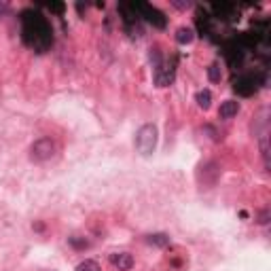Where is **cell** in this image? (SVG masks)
I'll use <instances>...</instances> for the list:
<instances>
[{
  "mask_svg": "<svg viewBox=\"0 0 271 271\" xmlns=\"http://www.w3.org/2000/svg\"><path fill=\"white\" fill-rule=\"evenodd\" d=\"M110 263H113L119 271H127L134 267V257L130 252H115V254H110Z\"/></svg>",
  "mask_w": 271,
  "mask_h": 271,
  "instance_id": "7",
  "label": "cell"
},
{
  "mask_svg": "<svg viewBox=\"0 0 271 271\" xmlns=\"http://www.w3.org/2000/svg\"><path fill=\"white\" fill-rule=\"evenodd\" d=\"M237 113H240V102H235V100H225L220 104V108H218V117L220 119H231V117H235Z\"/></svg>",
  "mask_w": 271,
  "mask_h": 271,
  "instance_id": "8",
  "label": "cell"
},
{
  "mask_svg": "<svg viewBox=\"0 0 271 271\" xmlns=\"http://www.w3.org/2000/svg\"><path fill=\"white\" fill-rule=\"evenodd\" d=\"M174 6H178V9H189V2H174Z\"/></svg>",
  "mask_w": 271,
  "mask_h": 271,
  "instance_id": "20",
  "label": "cell"
},
{
  "mask_svg": "<svg viewBox=\"0 0 271 271\" xmlns=\"http://www.w3.org/2000/svg\"><path fill=\"white\" fill-rule=\"evenodd\" d=\"M212 11L222 19H235V4L231 2H220V4H212Z\"/></svg>",
  "mask_w": 271,
  "mask_h": 271,
  "instance_id": "9",
  "label": "cell"
},
{
  "mask_svg": "<svg viewBox=\"0 0 271 271\" xmlns=\"http://www.w3.org/2000/svg\"><path fill=\"white\" fill-rule=\"evenodd\" d=\"M195 41V30L193 28H187V26H182L176 30V43L178 45H191Z\"/></svg>",
  "mask_w": 271,
  "mask_h": 271,
  "instance_id": "10",
  "label": "cell"
},
{
  "mask_svg": "<svg viewBox=\"0 0 271 271\" xmlns=\"http://www.w3.org/2000/svg\"><path fill=\"white\" fill-rule=\"evenodd\" d=\"M259 222H261V225H267V222H269V212L267 210L259 214Z\"/></svg>",
  "mask_w": 271,
  "mask_h": 271,
  "instance_id": "18",
  "label": "cell"
},
{
  "mask_svg": "<svg viewBox=\"0 0 271 271\" xmlns=\"http://www.w3.org/2000/svg\"><path fill=\"white\" fill-rule=\"evenodd\" d=\"M157 138H159V132L153 123H146L142 125L138 134H136V148H138L140 155H153V150L157 148Z\"/></svg>",
  "mask_w": 271,
  "mask_h": 271,
  "instance_id": "2",
  "label": "cell"
},
{
  "mask_svg": "<svg viewBox=\"0 0 271 271\" xmlns=\"http://www.w3.org/2000/svg\"><path fill=\"white\" fill-rule=\"evenodd\" d=\"M134 4V9H136V13L140 15V17H144L148 23H153L155 28H159V30H163L165 26H167V19H165V15L157 9V6H153V4H148V2H132Z\"/></svg>",
  "mask_w": 271,
  "mask_h": 271,
  "instance_id": "3",
  "label": "cell"
},
{
  "mask_svg": "<svg viewBox=\"0 0 271 271\" xmlns=\"http://www.w3.org/2000/svg\"><path fill=\"white\" fill-rule=\"evenodd\" d=\"M68 244L72 246L74 250H87L89 248V240H85V237H78V235H74V237H68Z\"/></svg>",
  "mask_w": 271,
  "mask_h": 271,
  "instance_id": "13",
  "label": "cell"
},
{
  "mask_svg": "<svg viewBox=\"0 0 271 271\" xmlns=\"http://www.w3.org/2000/svg\"><path fill=\"white\" fill-rule=\"evenodd\" d=\"M55 155V142L51 138H38L30 146V159L34 163H45Z\"/></svg>",
  "mask_w": 271,
  "mask_h": 271,
  "instance_id": "4",
  "label": "cell"
},
{
  "mask_svg": "<svg viewBox=\"0 0 271 271\" xmlns=\"http://www.w3.org/2000/svg\"><path fill=\"white\" fill-rule=\"evenodd\" d=\"M261 150H263V159H265V165L269 167V148H267V138H265V136L261 138Z\"/></svg>",
  "mask_w": 271,
  "mask_h": 271,
  "instance_id": "16",
  "label": "cell"
},
{
  "mask_svg": "<svg viewBox=\"0 0 271 271\" xmlns=\"http://www.w3.org/2000/svg\"><path fill=\"white\" fill-rule=\"evenodd\" d=\"M197 104H199V108L208 110V108H210V104H212V93H210L208 89L199 91V93H197Z\"/></svg>",
  "mask_w": 271,
  "mask_h": 271,
  "instance_id": "12",
  "label": "cell"
},
{
  "mask_svg": "<svg viewBox=\"0 0 271 271\" xmlns=\"http://www.w3.org/2000/svg\"><path fill=\"white\" fill-rule=\"evenodd\" d=\"M146 242L157 246V248H165V246H170V235L167 233H153V235L146 237Z\"/></svg>",
  "mask_w": 271,
  "mask_h": 271,
  "instance_id": "11",
  "label": "cell"
},
{
  "mask_svg": "<svg viewBox=\"0 0 271 271\" xmlns=\"http://www.w3.org/2000/svg\"><path fill=\"white\" fill-rule=\"evenodd\" d=\"M47 6H49L51 13H58V15H62L64 9H66V4H64V2H51V4H47Z\"/></svg>",
  "mask_w": 271,
  "mask_h": 271,
  "instance_id": "17",
  "label": "cell"
},
{
  "mask_svg": "<svg viewBox=\"0 0 271 271\" xmlns=\"http://www.w3.org/2000/svg\"><path fill=\"white\" fill-rule=\"evenodd\" d=\"M233 89L240 95H252L257 91V76L254 74H242L233 81Z\"/></svg>",
  "mask_w": 271,
  "mask_h": 271,
  "instance_id": "6",
  "label": "cell"
},
{
  "mask_svg": "<svg viewBox=\"0 0 271 271\" xmlns=\"http://www.w3.org/2000/svg\"><path fill=\"white\" fill-rule=\"evenodd\" d=\"M76 271H102V267H100L95 261L87 259V261H83V263H78V265H76Z\"/></svg>",
  "mask_w": 271,
  "mask_h": 271,
  "instance_id": "14",
  "label": "cell"
},
{
  "mask_svg": "<svg viewBox=\"0 0 271 271\" xmlns=\"http://www.w3.org/2000/svg\"><path fill=\"white\" fill-rule=\"evenodd\" d=\"M208 78H210L212 83H220L222 72H220V66H218V64H212V66L208 68Z\"/></svg>",
  "mask_w": 271,
  "mask_h": 271,
  "instance_id": "15",
  "label": "cell"
},
{
  "mask_svg": "<svg viewBox=\"0 0 271 271\" xmlns=\"http://www.w3.org/2000/svg\"><path fill=\"white\" fill-rule=\"evenodd\" d=\"M21 34L26 45H30L38 53H45L53 43V32H51L49 21L34 11L21 13Z\"/></svg>",
  "mask_w": 271,
  "mask_h": 271,
  "instance_id": "1",
  "label": "cell"
},
{
  "mask_svg": "<svg viewBox=\"0 0 271 271\" xmlns=\"http://www.w3.org/2000/svg\"><path fill=\"white\" fill-rule=\"evenodd\" d=\"M174 78H176V58L172 60L170 66H159L155 68V85L157 87H167L174 83Z\"/></svg>",
  "mask_w": 271,
  "mask_h": 271,
  "instance_id": "5",
  "label": "cell"
},
{
  "mask_svg": "<svg viewBox=\"0 0 271 271\" xmlns=\"http://www.w3.org/2000/svg\"><path fill=\"white\" fill-rule=\"evenodd\" d=\"M6 11H9V4H6V2H0V17H4Z\"/></svg>",
  "mask_w": 271,
  "mask_h": 271,
  "instance_id": "19",
  "label": "cell"
},
{
  "mask_svg": "<svg viewBox=\"0 0 271 271\" xmlns=\"http://www.w3.org/2000/svg\"><path fill=\"white\" fill-rule=\"evenodd\" d=\"M34 229H36V231H43V229H45V227H43V222H36Z\"/></svg>",
  "mask_w": 271,
  "mask_h": 271,
  "instance_id": "21",
  "label": "cell"
}]
</instances>
